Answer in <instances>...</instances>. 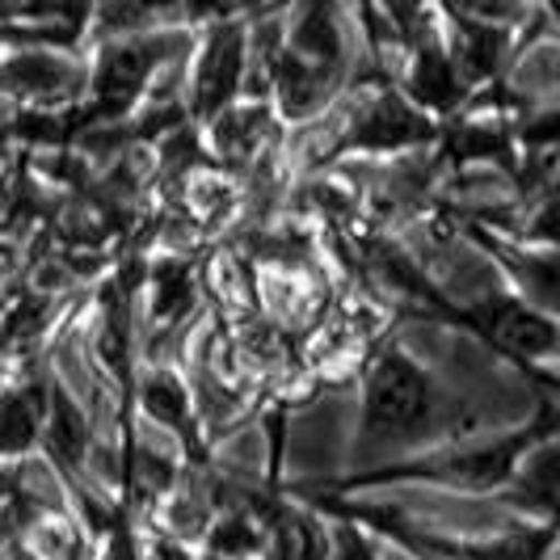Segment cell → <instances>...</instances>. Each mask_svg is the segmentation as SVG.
Returning <instances> with one entry per match:
<instances>
[{
	"instance_id": "cell-1",
	"label": "cell",
	"mask_w": 560,
	"mask_h": 560,
	"mask_svg": "<svg viewBox=\"0 0 560 560\" xmlns=\"http://www.w3.org/2000/svg\"><path fill=\"white\" fill-rule=\"evenodd\" d=\"M434 418V388L409 354L384 350L366 375L363 425L375 439H409Z\"/></svg>"
},
{
	"instance_id": "cell-2",
	"label": "cell",
	"mask_w": 560,
	"mask_h": 560,
	"mask_svg": "<svg viewBox=\"0 0 560 560\" xmlns=\"http://www.w3.org/2000/svg\"><path fill=\"white\" fill-rule=\"evenodd\" d=\"M173 47H177V38H118V43H110L97 56V68L89 77V89H93V106L84 110L89 122H114L118 114L140 97V89L148 84L152 68Z\"/></svg>"
},
{
	"instance_id": "cell-3",
	"label": "cell",
	"mask_w": 560,
	"mask_h": 560,
	"mask_svg": "<svg viewBox=\"0 0 560 560\" xmlns=\"http://www.w3.org/2000/svg\"><path fill=\"white\" fill-rule=\"evenodd\" d=\"M245 77V30L241 22H220L195 63V114L211 118L232 102Z\"/></svg>"
},
{
	"instance_id": "cell-4",
	"label": "cell",
	"mask_w": 560,
	"mask_h": 560,
	"mask_svg": "<svg viewBox=\"0 0 560 560\" xmlns=\"http://www.w3.org/2000/svg\"><path fill=\"white\" fill-rule=\"evenodd\" d=\"M464 320H468L472 329H480L498 350L523 354V359H548V354L557 350V329H552V320L518 308V304H510V300H485L480 308L464 312Z\"/></svg>"
},
{
	"instance_id": "cell-5",
	"label": "cell",
	"mask_w": 560,
	"mask_h": 560,
	"mask_svg": "<svg viewBox=\"0 0 560 560\" xmlns=\"http://www.w3.org/2000/svg\"><path fill=\"white\" fill-rule=\"evenodd\" d=\"M77 84H81V72L51 51H22V56H9L0 63V89H9L18 97L56 102V97H68Z\"/></svg>"
},
{
	"instance_id": "cell-6",
	"label": "cell",
	"mask_w": 560,
	"mask_h": 560,
	"mask_svg": "<svg viewBox=\"0 0 560 560\" xmlns=\"http://www.w3.org/2000/svg\"><path fill=\"white\" fill-rule=\"evenodd\" d=\"M430 118L418 114L409 102H400L396 93H384V97H375L363 114H359V122H354V131H350V143H363V148H405V143H421L430 140Z\"/></svg>"
},
{
	"instance_id": "cell-7",
	"label": "cell",
	"mask_w": 560,
	"mask_h": 560,
	"mask_svg": "<svg viewBox=\"0 0 560 560\" xmlns=\"http://www.w3.org/2000/svg\"><path fill=\"white\" fill-rule=\"evenodd\" d=\"M409 93L430 110H451L464 97V81L451 63L447 47L430 34H413V63H409Z\"/></svg>"
},
{
	"instance_id": "cell-8",
	"label": "cell",
	"mask_w": 560,
	"mask_h": 560,
	"mask_svg": "<svg viewBox=\"0 0 560 560\" xmlns=\"http://www.w3.org/2000/svg\"><path fill=\"white\" fill-rule=\"evenodd\" d=\"M43 388H18L0 400V455H22L43 434Z\"/></svg>"
},
{
	"instance_id": "cell-9",
	"label": "cell",
	"mask_w": 560,
	"mask_h": 560,
	"mask_svg": "<svg viewBox=\"0 0 560 560\" xmlns=\"http://www.w3.org/2000/svg\"><path fill=\"white\" fill-rule=\"evenodd\" d=\"M43 425H47V447L51 455H59L63 468H77L84 459V447H89V425H84L81 409L68 400V396L51 388L47 405H43Z\"/></svg>"
},
{
	"instance_id": "cell-10",
	"label": "cell",
	"mask_w": 560,
	"mask_h": 560,
	"mask_svg": "<svg viewBox=\"0 0 560 560\" xmlns=\"http://www.w3.org/2000/svg\"><path fill=\"white\" fill-rule=\"evenodd\" d=\"M143 409L156 421H165V425L186 430V421H190V396H186V388L173 375H148L143 380Z\"/></svg>"
},
{
	"instance_id": "cell-11",
	"label": "cell",
	"mask_w": 560,
	"mask_h": 560,
	"mask_svg": "<svg viewBox=\"0 0 560 560\" xmlns=\"http://www.w3.org/2000/svg\"><path fill=\"white\" fill-rule=\"evenodd\" d=\"M455 22H472V26H498L510 30L514 22H523L527 0H443Z\"/></svg>"
},
{
	"instance_id": "cell-12",
	"label": "cell",
	"mask_w": 560,
	"mask_h": 560,
	"mask_svg": "<svg viewBox=\"0 0 560 560\" xmlns=\"http://www.w3.org/2000/svg\"><path fill=\"white\" fill-rule=\"evenodd\" d=\"M190 266H177V261H165L161 270H156V295H152V308L156 316H182V312L190 308Z\"/></svg>"
},
{
	"instance_id": "cell-13",
	"label": "cell",
	"mask_w": 560,
	"mask_h": 560,
	"mask_svg": "<svg viewBox=\"0 0 560 560\" xmlns=\"http://www.w3.org/2000/svg\"><path fill=\"white\" fill-rule=\"evenodd\" d=\"M261 131H266V110H232L220 118V148H224L228 156H241V152H249L253 143L261 140Z\"/></svg>"
},
{
	"instance_id": "cell-14",
	"label": "cell",
	"mask_w": 560,
	"mask_h": 560,
	"mask_svg": "<svg viewBox=\"0 0 560 560\" xmlns=\"http://www.w3.org/2000/svg\"><path fill=\"white\" fill-rule=\"evenodd\" d=\"M211 548H215L224 560L245 557V552H253V548H257V527H253L249 518L232 514V518H224V523L215 527V535H211Z\"/></svg>"
},
{
	"instance_id": "cell-15",
	"label": "cell",
	"mask_w": 560,
	"mask_h": 560,
	"mask_svg": "<svg viewBox=\"0 0 560 560\" xmlns=\"http://www.w3.org/2000/svg\"><path fill=\"white\" fill-rule=\"evenodd\" d=\"M380 9L388 13V22H393L405 38H413L425 22V0H380Z\"/></svg>"
},
{
	"instance_id": "cell-16",
	"label": "cell",
	"mask_w": 560,
	"mask_h": 560,
	"mask_svg": "<svg viewBox=\"0 0 560 560\" xmlns=\"http://www.w3.org/2000/svg\"><path fill=\"white\" fill-rule=\"evenodd\" d=\"M334 560H375V557H371V548H366L363 539H359V532H354L350 523H341V527H337Z\"/></svg>"
},
{
	"instance_id": "cell-17",
	"label": "cell",
	"mask_w": 560,
	"mask_h": 560,
	"mask_svg": "<svg viewBox=\"0 0 560 560\" xmlns=\"http://www.w3.org/2000/svg\"><path fill=\"white\" fill-rule=\"evenodd\" d=\"M152 560H186V552H182V548H173V544H161V548L152 552Z\"/></svg>"
}]
</instances>
